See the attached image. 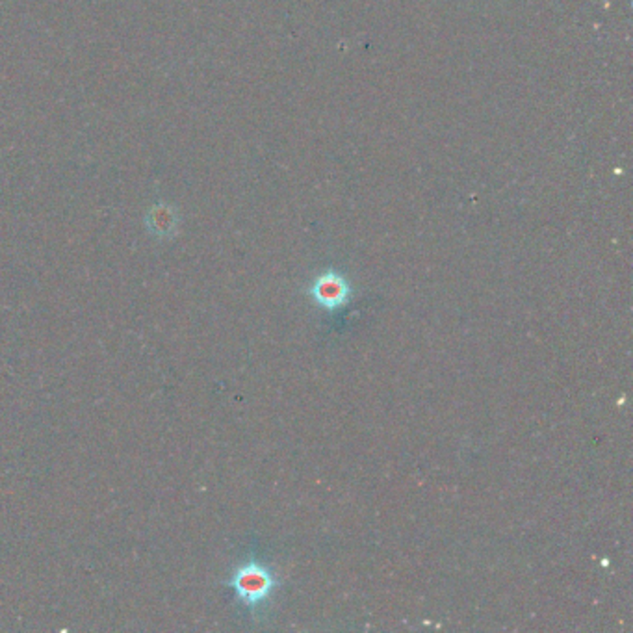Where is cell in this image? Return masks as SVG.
I'll use <instances>...</instances> for the list:
<instances>
[{"label":"cell","instance_id":"1","mask_svg":"<svg viewBox=\"0 0 633 633\" xmlns=\"http://www.w3.org/2000/svg\"><path fill=\"white\" fill-rule=\"evenodd\" d=\"M279 577L259 559L242 563L231 576L227 585L234 591L238 602L250 611H257L273 598L279 587Z\"/></svg>","mask_w":633,"mask_h":633},{"label":"cell","instance_id":"2","mask_svg":"<svg viewBox=\"0 0 633 633\" xmlns=\"http://www.w3.org/2000/svg\"><path fill=\"white\" fill-rule=\"evenodd\" d=\"M307 295L318 309L327 314H338L353 301V285L338 269H327L311 281Z\"/></svg>","mask_w":633,"mask_h":633},{"label":"cell","instance_id":"3","mask_svg":"<svg viewBox=\"0 0 633 633\" xmlns=\"http://www.w3.org/2000/svg\"><path fill=\"white\" fill-rule=\"evenodd\" d=\"M173 227H175V217L166 207H160V208H156L153 212V215H151V229L154 231V234L166 236Z\"/></svg>","mask_w":633,"mask_h":633}]
</instances>
